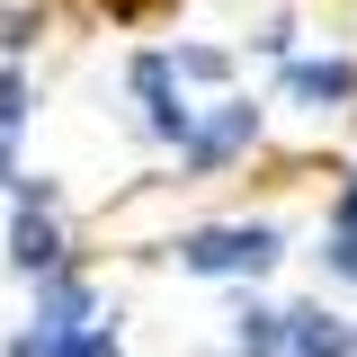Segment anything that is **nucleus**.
Masks as SVG:
<instances>
[{"mask_svg": "<svg viewBox=\"0 0 357 357\" xmlns=\"http://www.w3.org/2000/svg\"><path fill=\"white\" fill-rule=\"evenodd\" d=\"M178 259L197 268V277H259V268L286 259V232L277 223H215V232H188Z\"/></svg>", "mask_w": 357, "mask_h": 357, "instance_id": "obj_1", "label": "nucleus"}, {"mask_svg": "<svg viewBox=\"0 0 357 357\" xmlns=\"http://www.w3.org/2000/svg\"><path fill=\"white\" fill-rule=\"evenodd\" d=\"M134 98H143V134H152V143H188L197 107L178 98V63L170 54H143V63H134Z\"/></svg>", "mask_w": 357, "mask_h": 357, "instance_id": "obj_2", "label": "nucleus"}, {"mask_svg": "<svg viewBox=\"0 0 357 357\" xmlns=\"http://www.w3.org/2000/svg\"><path fill=\"white\" fill-rule=\"evenodd\" d=\"M9 268H18V277H54V268H63V223L45 215V178H18V232H9Z\"/></svg>", "mask_w": 357, "mask_h": 357, "instance_id": "obj_3", "label": "nucleus"}, {"mask_svg": "<svg viewBox=\"0 0 357 357\" xmlns=\"http://www.w3.org/2000/svg\"><path fill=\"white\" fill-rule=\"evenodd\" d=\"M250 134H259V107H250V98H223V116H206V126H188V143H178V161H188V170H223V161H232V152H241Z\"/></svg>", "mask_w": 357, "mask_h": 357, "instance_id": "obj_4", "label": "nucleus"}, {"mask_svg": "<svg viewBox=\"0 0 357 357\" xmlns=\"http://www.w3.org/2000/svg\"><path fill=\"white\" fill-rule=\"evenodd\" d=\"M9 357H116V331H107V321H81V331H18Z\"/></svg>", "mask_w": 357, "mask_h": 357, "instance_id": "obj_5", "label": "nucleus"}, {"mask_svg": "<svg viewBox=\"0 0 357 357\" xmlns=\"http://www.w3.org/2000/svg\"><path fill=\"white\" fill-rule=\"evenodd\" d=\"M286 98L331 116V107H349V98H357V72H349V63H295V72H286Z\"/></svg>", "mask_w": 357, "mask_h": 357, "instance_id": "obj_6", "label": "nucleus"}, {"mask_svg": "<svg viewBox=\"0 0 357 357\" xmlns=\"http://www.w3.org/2000/svg\"><path fill=\"white\" fill-rule=\"evenodd\" d=\"M286 357H357V340L321 304H295V312H286Z\"/></svg>", "mask_w": 357, "mask_h": 357, "instance_id": "obj_7", "label": "nucleus"}, {"mask_svg": "<svg viewBox=\"0 0 357 357\" xmlns=\"http://www.w3.org/2000/svg\"><path fill=\"white\" fill-rule=\"evenodd\" d=\"M89 321V286H72V277H54L36 295V331H81Z\"/></svg>", "mask_w": 357, "mask_h": 357, "instance_id": "obj_8", "label": "nucleus"}, {"mask_svg": "<svg viewBox=\"0 0 357 357\" xmlns=\"http://www.w3.org/2000/svg\"><path fill=\"white\" fill-rule=\"evenodd\" d=\"M232 357H286V312H241V331H232Z\"/></svg>", "mask_w": 357, "mask_h": 357, "instance_id": "obj_9", "label": "nucleus"}, {"mask_svg": "<svg viewBox=\"0 0 357 357\" xmlns=\"http://www.w3.org/2000/svg\"><path fill=\"white\" fill-rule=\"evenodd\" d=\"M170 63H178V81H223V72H232V63H223L215 45H178Z\"/></svg>", "mask_w": 357, "mask_h": 357, "instance_id": "obj_10", "label": "nucleus"}, {"mask_svg": "<svg viewBox=\"0 0 357 357\" xmlns=\"http://www.w3.org/2000/svg\"><path fill=\"white\" fill-rule=\"evenodd\" d=\"M340 232H357V178L340 188Z\"/></svg>", "mask_w": 357, "mask_h": 357, "instance_id": "obj_11", "label": "nucleus"}]
</instances>
